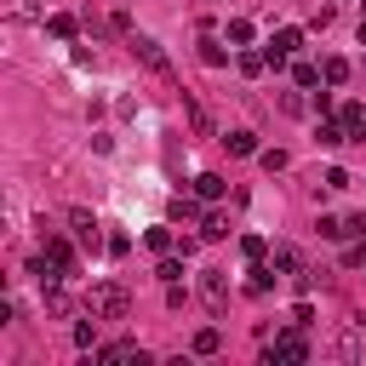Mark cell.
Listing matches in <instances>:
<instances>
[{
	"label": "cell",
	"instance_id": "6da1fadb",
	"mask_svg": "<svg viewBox=\"0 0 366 366\" xmlns=\"http://www.w3.org/2000/svg\"><path fill=\"white\" fill-rule=\"evenodd\" d=\"M86 309L98 315V320H120L126 309H132V298H126V286H115V281H98L86 292Z\"/></svg>",
	"mask_w": 366,
	"mask_h": 366
},
{
	"label": "cell",
	"instance_id": "7a4b0ae2",
	"mask_svg": "<svg viewBox=\"0 0 366 366\" xmlns=\"http://www.w3.org/2000/svg\"><path fill=\"white\" fill-rule=\"evenodd\" d=\"M303 355H309V343L292 338V332H286V338H274V349H269V360H303Z\"/></svg>",
	"mask_w": 366,
	"mask_h": 366
},
{
	"label": "cell",
	"instance_id": "3957f363",
	"mask_svg": "<svg viewBox=\"0 0 366 366\" xmlns=\"http://www.w3.org/2000/svg\"><path fill=\"white\" fill-rule=\"evenodd\" d=\"M298 46H303V34H298V29H281V34L269 40V63H281L286 52H298Z\"/></svg>",
	"mask_w": 366,
	"mask_h": 366
},
{
	"label": "cell",
	"instance_id": "277c9868",
	"mask_svg": "<svg viewBox=\"0 0 366 366\" xmlns=\"http://www.w3.org/2000/svg\"><path fill=\"white\" fill-rule=\"evenodd\" d=\"M69 223H75V235H80V246H86V252H98V217H86V212H75Z\"/></svg>",
	"mask_w": 366,
	"mask_h": 366
},
{
	"label": "cell",
	"instance_id": "5b68a950",
	"mask_svg": "<svg viewBox=\"0 0 366 366\" xmlns=\"http://www.w3.org/2000/svg\"><path fill=\"white\" fill-rule=\"evenodd\" d=\"M132 46H137V58H144V63H149V69H160V75H166V52H160V46H155V40H149V34H137V40H132Z\"/></svg>",
	"mask_w": 366,
	"mask_h": 366
},
{
	"label": "cell",
	"instance_id": "8992f818",
	"mask_svg": "<svg viewBox=\"0 0 366 366\" xmlns=\"http://www.w3.org/2000/svg\"><path fill=\"white\" fill-rule=\"evenodd\" d=\"M332 355H338V360H355V355H360V327H349V332H338V343H332Z\"/></svg>",
	"mask_w": 366,
	"mask_h": 366
},
{
	"label": "cell",
	"instance_id": "52a82bcc",
	"mask_svg": "<svg viewBox=\"0 0 366 366\" xmlns=\"http://www.w3.org/2000/svg\"><path fill=\"white\" fill-rule=\"evenodd\" d=\"M201 292H206L212 303H223V292H229V281H223V269H206V274H201Z\"/></svg>",
	"mask_w": 366,
	"mask_h": 366
},
{
	"label": "cell",
	"instance_id": "ba28073f",
	"mask_svg": "<svg viewBox=\"0 0 366 366\" xmlns=\"http://www.w3.org/2000/svg\"><path fill=\"white\" fill-rule=\"evenodd\" d=\"M343 137H349V132H343V126H332V120H320V126H315V144H320V149H338Z\"/></svg>",
	"mask_w": 366,
	"mask_h": 366
},
{
	"label": "cell",
	"instance_id": "9c48e42d",
	"mask_svg": "<svg viewBox=\"0 0 366 366\" xmlns=\"http://www.w3.org/2000/svg\"><path fill=\"white\" fill-rule=\"evenodd\" d=\"M46 258H52V263H58L63 274L75 269V252H69V241H46Z\"/></svg>",
	"mask_w": 366,
	"mask_h": 366
},
{
	"label": "cell",
	"instance_id": "30bf717a",
	"mask_svg": "<svg viewBox=\"0 0 366 366\" xmlns=\"http://www.w3.org/2000/svg\"><path fill=\"white\" fill-rule=\"evenodd\" d=\"M195 189H201V201H217V195H223V177H217V172H201Z\"/></svg>",
	"mask_w": 366,
	"mask_h": 366
},
{
	"label": "cell",
	"instance_id": "8fae6325",
	"mask_svg": "<svg viewBox=\"0 0 366 366\" xmlns=\"http://www.w3.org/2000/svg\"><path fill=\"white\" fill-rule=\"evenodd\" d=\"M223 144H229V155H252V149H258V137H252V132H229Z\"/></svg>",
	"mask_w": 366,
	"mask_h": 366
},
{
	"label": "cell",
	"instance_id": "7c38bea8",
	"mask_svg": "<svg viewBox=\"0 0 366 366\" xmlns=\"http://www.w3.org/2000/svg\"><path fill=\"white\" fill-rule=\"evenodd\" d=\"M343 132H349V137H360V132H366V109H360V103H349V109H343Z\"/></svg>",
	"mask_w": 366,
	"mask_h": 366
},
{
	"label": "cell",
	"instance_id": "4fadbf2b",
	"mask_svg": "<svg viewBox=\"0 0 366 366\" xmlns=\"http://www.w3.org/2000/svg\"><path fill=\"white\" fill-rule=\"evenodd\" d=\"M217 343H223L217 327H201V332H195V355H217Z\"/></svg>",
	"mask_w": 366,
	"mask_h": 366
},
{
	"label": "cell",
	"instance_id": "5bb4252c",
	"mask_svg": "<svg viewBox=\"0 0 366 366\" xmlns=\"http://www.w3.org/2000/svg\"><path fill=\"white\" fill-rule=\"evenodd\" d=\"M92 320H98V315H92V309H86V320H80V327H75V343H80V349H92V338H98V327H92Z\"/></svg>",
	"mask_w": 366,
	"mask_h": 366
},
{
	"label": "cell",
	"instance_id": "9a60e30c",
	"mask_svg": "<svg viewBox=\"0 0 366 366\" xmlns=\"http://www.w3.org/2000/svg\"><path fill=\"white\" fill-rule=\"evenodd\" d=\"M320 75L338 86V80H349V63H343V58H327V63H320Z\"/></svg>",
	"mask_w": 366,
	"mask_h": 366
},
{
	"label": "cell",
	"instance_id": "2e32d148",
	"mask_svg": "<svg viewBox=\"0 0 366 366\" xmlns=\"http://www.w3.org/2000/svg\"><path fill=\"white\" fill-rule=\"evenodd\" d=\"M201 235H206V241H223L229 229H223V217H206V223H201Z\"/></svg>",
	"mask_w": 366,
	"mask_h": 366
},
{
	"label": "cell",
	"instance_id": "e0dca14e",
	"mask_svg": "<svg viewBox=\"0 0 366 366\" xmlns=\"http://www.w3.org/2000/svg\"><path fill=\"white\" fill-rule=\"evenodd\" d=\"M274 269H298V252L292 246H274Z\"/></svg>",
	"mask_w": 366,
	"mask_h": 366
},
{
	"label": "cell",
	"instance_id": "ac0fdd59",
	"mask_svg": "<svg viewBox=\"0 0 366 366\" xmlns=\"http://www.w3.org/2000/svg\"><path fill=\"white\" fill-rule=\"evenodd\" d=\"M160 281H172V286L183 281V263H177V258H166V263H160Z\"/></svg>",
	"mask_w": 366,
	"mask_h": 366
},
{
	"label": "cell",
	"instance_id": "d6986e66",
	"mask_svg": "<svg viewBox=\"0 0 366 366\" xmlns=\"http://www.w3.org/2000/svg\"><path fill=\"white\" fill-rule=\"evenodd\" d=\"M52 34H58V40H69V34H75V18H63V12H58V18H52Z\"/></svg>",
	"mask_w": 366,
	"mask_h": 366
}]
</instances>
